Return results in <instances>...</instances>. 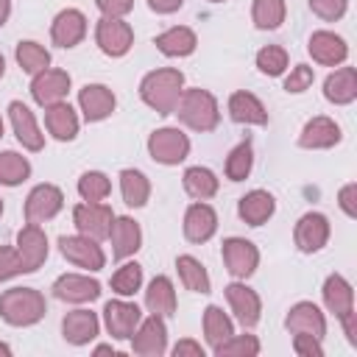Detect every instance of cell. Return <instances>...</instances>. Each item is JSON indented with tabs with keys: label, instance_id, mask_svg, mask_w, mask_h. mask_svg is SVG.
<instances>
[{
	"label": "cell",
	"instance_id": "obj_22",
	"mask_svg": "<svg viewBox=\"0 0 357 357\" xmlns=\"http://www.w3.org/2000/svg\"><path fill=\"white\" fill-rule=\"evenodd\" d=\"M340 142V126L332 120V117H312L304 123L301 128V137H298V145L301 148H312V151H321V148H332Z\"/></svg>",
	"mask_w": 357,
	"mask_h": 357
},
{
	"label": "cell",
	"instance_id": "obj_13",
	"mask_svg": "<svg viewBox=\"0 0 357 357\" xmlns=\"http://www.w3.org/2000/svg\"><path fill=\"white\" fill-rule=\"evenodd\" d=\"M293 240L298 245V251L304 254H315L326 245L329 240V220L321 215V212H307L298 218L296 223V231H293Z\"/></svg>",
	"mask_w": 357,
	"mask_h": 357
},
{
	"label": "cell",
	"instance_id": "obj_25",
	"mask_svg": "<svg viewBox=\"0 0 357 357\" xmlns=\"http://www.w3.org/2000/svg\"><path fill=\"white\" fill-rule=\"evenodd\" d=\"M98 315L89 312V310H73L64 315L61 321V332H64V340L73 343V346H84L89 340H95L98 335Z\"/></svg>",
	"mask_w": 357,
	"mask_h": 357
},
{
	"label": "cell",
	"instance_id": "obj_16",
	"mask_svg": "<svg viewBox=\"0 0 357 357\" xmlns=\"http://www.w3.org/2000/svg\"><path fill=\"white\" fill-rule=\"evenodd\" d=\"M284 326L293 332V335H312V337H324L326 335V318L324 312L312 304V301H298L290 307L287 318H284Z\"/></svg>",
	"mask_w": 357,
	"mask_h": 357
},
{
	"label": "cell",
	"instance_id": "obj_50",
	"mask_svg": "<svg viewBox=\"0 0 357 357\" xmlns=\"http://www.w3.org/2000/svg\"><path fill=\"white\" fill-rule=\"evenodd\" d=\"M354 198H357V184H346V187L337 192V204H340V209H343L349 218L357 215V204H354Z\"/></svg>",
	"mask_w": 357,
	"mask_h": 357
},
{
	"label": "cell",
	"instance_id": "obj_9",
	"mask_svg": "<svg viewBox=\"0 0 357 357\" xmlns=\"http://www.w3.org/2000/svg\"><path fill=\"white\" fill-rule=\"evenodd\" d=\"M223 262L231 276L248 279L259 265V251L245 237H229V240H223Z\"/></svg>",
	"mask_w": 357,
	"mask_h": 357
},
{
	"label": "cell",
	"instance_id": "obj_15",
	"mask_svg": "<svg viewBox=\"0 0 357 357\" xmlns=\"http://www.w3.org/2000/svg\"><path fill=\"white\" fill-rule=\"evenodd\" d=\"M8 117H11L14 134H17V139H20L22 148H28V151H42L45 148V134L39 131L33 112L22 100H11L8 103Z\"/></svg>",
	"mask_w": 357,
	"mask_h": 357
},
{
	"label": "cell",
	"instance_id": "obj_37",
	"mask_svg": "<svg viewBox=\"0 0 357 357\" xmlns=\"http://www.w3.org/2000/svg\"><path fill=\"white\" fill-rule=\"evenodd\" d=\"M28 176H31V165H28V159L22 153H17V151H3L0 153V184L17 187Z\"/></svg>",
	"mask_w": 357,
	"mask_h": 357
},
{
	"label": "cell",
	"instance_id": "obj_2",
	"mask_svg": "<svg viewBox=\"0 0 357 357\" xmlns=\"http://www.w3.org/2000/svg\"><path fill=\"white\" fill-rule=\"evenodd\" d=\"M47 312L45 296L33 287H11L0 296V318L11 326H31Z\"/></svg>",
	"mask_w": 357,
	"mask_h": 357
},
{
	"label": "cell",
	"instance_id": "obj_29",
	"mask_svg": "<svg viewBox=\"0 0 357 357\" xmlns=\"http://www.w3.org/2000/svg\"><path fill=\"white\" fill-rule=\"evenodd\" d=\"M45 126L56 139L70 142L78 134V114H75V109L70 103L61 100V103H53V106L45 109Z\"/></svg>",
	"mask_w": 357,
	"mask_h": 357
},
{
	"label": "cell",
	"instance_id": "obj_36",
	"mask_svg": "<svg viewBox=\"0 0 357 357\" xmlns=\"http://www.w3.org/2000/svg\"><path fill=\"white\" fill-rule=\"evenodd\" d=\"M176 268H178L181 284H184L187 290H192V293H209V273H206V268H204L195 257L181 254V257L176 259Z\"/></svg>",
	"mask_w": 357,
	"mask_h": 357
},
{
	"label": "cell",
	"instance_id": "obj_56",
	"mask_svg": "<svg viewBox=\"0 0 357 357\" xmlns=\"http://www.w3.org/2000/svg\"><path fill=\"white\" fill-rule=\"evenodd\" d=\"M0 354H6V357H8V354H11V349H8L6 343H0Z\"/></svg>",
	"mask_w": 357,
	"mask_h": 357
},
{
	"label": "cell",
	"instance_id": "obj_12",
	"mask_svg": "<svg viewBox=\"0 0 357 357\" xmlns=\"http://www.w3.org/2000/svg\"><path fill=\"white\" fill-rule=\"evenodd\" d=\"M70 92V75L64 70H42L33 75L31 81V95L39 106H53V103H61Z\"/></svg>",
	"mask_w": 357,
	"mask_h": 357
},
{
	"label": "cell",
	"instance_id": "obj_14",
	"mask_svg": "<svg viewBox=\"0 0 357 357\" xmlns=\"http://www.w3.org/2000/svg\"><path fill=\"white\" fill-rule=\"evenodd\" d=\"M17 254L22 259L25 273H33L47 259V237L39 229V223H28L17 231Z\"/></svg>",
	"mask_w": 357,
	"mask_h": 357
},
{
	"label": "cell",
	"instance_id": "obj_34",
	"mask_svg": "<svg viewBox=\"0 0 357 357\" xmlns=\"http://www.w3.org/2000/svg\"><path fill=\"white\" fill-rule=\"evenodd\" d=\"M234 335V326H231V321H229V315L220 310V307H215V304H209L206 310H204V337H206V343L212 346V349H218L223 340H229Z\"/></svg>",
	"mask_w": 357,
	"mask_h": 357
},
{
	"label": "cell",
	"instance_id": "obj_54",
	"mask_svg": "<svg viewBox=\"0 0 357 357\" xmlns=\"http://www.w3.org/2000/svg\"><path fill=\"white\" fill-rule=\"evenodd\" d=\"M8 14H11V0H0V28L6 25Z\"/></svg>",
	"mask_w": 357,
	"mask_h": 357
},
{
	"label": "cell",
	"instance_id": "obj_18",
	"mask_svg": "<svg viewBox=\"0 0 357 357\" xmlns=\"http://www.w3.org/2000/svg\"><path fill=\"white\" fill-rule=\"evenodd\" d=\"M53 296L61 301H70V304H84V301H95L100 296V284L81 273H64L53 282Z\"/></svg>",
	"mask_w": 357,
	"mask_h": 357
},
{
	"label": "cell",
	"instance_id": "obj_35",
	"mask_svg": "<svg viewBox=\"0 0 357 357\" xmlns=\"http://www.w3.org/2000/svg\"><path fill=\"white\" fill-rule=\"evenodd\" d=\"M184 190L187 195H192L195 201H206L218 192V178L209 167H187L184 170Z\"/></svg>",
	"mask_w": 357,
	"mask_h": 357
},
{
	"label": "cell",
	"instance_id": "obj_45",
	"mask_svg": "<svg viewBox=\"0 0 357 357\" xmlns=\"http://www.w3.org/2000/svg\"><path fill=\"white\" fill-rule=\"evenodd\" d=\"M312 78H315L312 67H307V64H296V67L290 70V75L284 78V89L293 92V95H298V92H304V89L312 86Z\"/></svg>",
	"mask_w": 357,
	"mask_h": 357
},
{
	"label": "cell",
	"instance_id": "obj_48",
	"mask_svg": "<svg viewBox=\"0 0 357 357\" xmlns=\"http://www.w3.org/2000/svg\"><path fill=\"white\" fill-rule=\"evenodd\" d=\"M293 349H296V354H301V357H321V354H324L321 340L312 337V335H293Z\"/></svg>",
	"mask_w": 357,
	"mask_h": 357
},
{
	"label": "cell",
	"instance_id": "obj_4",
	"mask_svg": "<svg viewBox=\"0 0 357 357\" xmlns=\"http://www.w3.org/2000/svg\"><path fill=\"white\" fill-rule=\"evenodd\" d=\"M148 153L159 165H178L190 153V139L178 128H156L148 137Z\"/></svg>",
	"mask_w": 357,
	"mask_h": 357
},
{
	"label": "cell",
	"instance_id": "obj_41",
	"mask_svg": "<svg viewBox=\"0 0 357 357\" xmlns=\"http://www.w3.org/2000/svg\"><path fill=\"white\" fill-rule=\"evenodd\" d=\"M139 284H142V268L137 265V262H126V265H120L117 271H114V276H112V290L117 293V296H134L137 290H139Z\"/></svg>",
	"mask_w": 357,
	"mask_h": 357
},
{
	"label": "cell",
	"instance_id": "obj_19",
	"mask_svg": "<svg viewBox=\"0 0 357 357\" xmlns=\"http://www.w3.org/2000/svg\"><path fill=\"white\" fill-rule=\"evenodd\" d=\"M226 301L234 312V318L243 324V326H254L259 321V312H262V304H259V296L257 290H251L248 284H240V282H231L226 287Z\"/></svg>",
	"mask_w": 357,
	"mask_h": 357
},
{
	"label": "cell",
	"instance_id": "obj_20",
	"mask_svg": "<svg viewBox=\"0 0 357 357\" xmlns=\"http://www.w3.org/2000/svg\"><path fill=\"white\" fill-rule=\"evenodd\" d=\"M50 36L59 47H75L86 36V17L78 8H64L50 25Z\"/></svg>",
	"mask_w": 357,
	"mask_h": 357
},
{
	"label": "cell",
	"instance_id": "obj_24",
	"mask_svg": "<svg viewBox=\"0 0 357 357\" xmlns=\"http://www.w3.org/2000/svg\"><path fill=\"white\" fill-rule=\"evenodd\" d=\"M109 237H112V254H114V259H126V257L137 254L139 245H142L139 223L131 220V218H114Z\"/></svg>",
	"mask_w": 357,
	"mask_h": 357
},
{
	"label": "cell",
	"instance_id": "obj_39",
	"mask_svg": "<svg viewBox=\"0 0 357 357\" xmlns=\"http://www.w3.org/2000/svg\"><path fill=\"white\" fill-rule=\"evenodd\" d=\"M17 61H20V67H22L28 75H36V73H42V70L50 67V53H47L39 42L25 39V42L17 45Z\"/></svg>",
	"mask_w": 357,
	"mask_h": 357
},
{
	"label": "cell",
	"instance_id": "obj_23",
	"mask_svg": "<svg viewBox=\"0 0 357 357\" xmlns=\"http://www.w3.org/2000/svg\"><path fill=\"white\" fill-rule=\"evenodd\" d=\"M218 229V215L209 204L198 201L184 212V237L190 243H206Z\"/></svg>",
	"mask_w": 357,
	"mask_h": 357
},
{
	"label": "cell",
	"instance_id": "obj_3",
	"mask_svg": "<svg viewBox=\"0 0 357 357\" xmlns=\"http://www.w3.org/2000/svg\"><path fill=\"white\" fill-rule=\"evenodd\" d=\"M176 114L192 131H212L220 120L218 100L206 89H184L178 103H176Z\"/></svg>",
	"mask_w": 357,
	"mask_h": 357
},
{
	"label": "cell",
	"instance_id": "obj_44",
	"mask_svg": "<svg viewBox=\"0 0 357 357\" xmlns=\"http://www.w3.org/2000/svg\"><path fill=\"white\" fill-rule=\"evenodd\" d=\"M257 67H259V73H265V75H282L284 67H287V53H284V47H279V45L262 47V50L257 53Z\"/></svg>",
	"mask_w": 357,
	"mask_h": 357
},
{
	"label": "cell",
	"instance_id": "obj_53",
	"mask_svg": "<svg viewBox=\"0 0 357 357\" xmlns=\"http://www.w3.org/2000/svg\"><path fill=\"white\" fill-rule=\"evenodd\" d=\"M184 0H148V6L156 11V14H173L181 8Z\"/></svg>",
	"mask_w": 357,
	"mask_h": 357
},
{
	"label": "cell",
	"instance_id": "obj_30",
	"mask_svg": "<svg viewBox=\"0 0 357 357\" xmlns=\"http://www.w3.org/2000/svg\"><path fill=\"white\" fill-rule=\"evenodd\" d=\"M273 209H276V201H273V195L265 192V190H251V192H245V195L240 198V204H237V212H240V218H243L248 226H262V223L273 215Z\"/></svg>",
	"mask_w": 357,
	"mask_h": 357
},
{
	"label": "cell",
	"instance_id": "obj_11",
	"mask_svg": "<svg viewBox=\"0 0 357 357\" xmlns=\"http://www.w3.org/2000/svg\"><path fill=\"white\" fill-rule=\"evenodd\" d=\"M134 354H142V357H159L165 354L167 349V326L162 321V315H151L145 321H139V326L134 329Z\"/></svg>",
	"mask_w": 357,
	"mask_h": 357
},
{
	"label": "cell",
	"instance_id": "obj_42",
	"mask_svg": "<svg viewBox=\"0 0 357 357\" xmlns=\"http://www.w3.org/2000/svg\"><path fill=\"white\" fill-rule=\"evenodd\" d=\"M109 192H112V181L100 170H86L78 178V195L84 201H103Z\"/></svg>",
	"mask_w": 357,
	"mask_h": 357
},
{
	"label": "cell",
	"instance_id": "obj_31",
	"mask_svg": "<svg viewBox=\"0 0 357 357\" xmlns=\"http://www.w3.org/2000/svg\"><path fill=\"white\" fill-rule=\"evenodd\" d=\"M145 307L151 310V315H173L176 312V290L173 282L167 276H153L148 290H145Z\"/></svg>",
	"mask_w": 357,
	"mask_h": 357
},
{
	"label": "cell",
	"instance_id": "obj_6",
	"mask_svg": "<svg viewBox=\"0 0 357 357\" xmlns=\"http://www.w3.org/2000/svg\"><path fill=\"white\" fill-rule=\"evenodd\" d=\"M59 248L64 254L67 262L86 268V271H100L106 265V254L98 245V240L86 237V234H64L59 237Z\"/></svg>",
	"mask_w": 357,
	"mask_h": 357
},
{
	"label": "cell",
	"instance_id": "obj_58",
	"mask_svg": "<svg viewBox=\"0 0 357 357\" xmlns=\"http://www.w3.org/2000/svg\"><path fill=\"white\" fill-rule=\"evenodd\" d=\"M0 137H3V117H0Z\"/></svg>",
	"mask_w": 357,
	"mask_h": 357
},
{
	"label": "cell",
	"instance_id": "obj_28",
	"mask_svg": "<svg viewBox=\"0 0 357 357\" xmlns=\"http://www.w3.org/2000/svg\"><path fill=\"white\" fill-rule=\"evenodd\" d=\"M324 95L335 106H346L357 98V70L354 67H340L324 81Z\"/></svg>",
	"mask_w": 357,
	"mask_h": 357
},
{
	"label": "cell",
	"instance_id": "obj_8",
	"mask_svg": "<svg viewBox=\"0 0 357 357\" xmlns=\"http://www.w3.org/2000/svg\"><path fill=\"white\" fill-rule=\"evenodd\" d=\"M64 206V195L56 184H36L25 198V220L28 223H45L56 218Z\"/></svg>",
	"mask_w": 357,
	"mask_h": 357
},
{
	"label": "cell",
	"instance_id": "obj_38",
	"mask_svg": "<svg viewBox=\"0 0 357 357\" xmlns=\"http://www.w3.org/2000/svg\"><path fill=\"white\" fill-rule=\"evenodd\" d=\"M284 14H287V6L284 0H254V8H251V20L257 28L262 31H273L284 22Z\"/></svg>",
	"mask_w": 357,
	"mask_h": 357
},
{
	"label": "cell",
	"instance_id": "obj_26",
	"mask_svg": "<svg viewBox=\"0 0 357 357\" xmlns=\"http://www.w3.org/2000/svg\"><path fill=\"white\" fill-rule=\"evenodd\" d=\"M321 293H324V304H326V310L335 312V318H343V315L354 312V290H351V284H349L340 273L326 276Z\"/></svg>",
	"mask_w": 357,
	"mask_h": 357
},
{
	"label": "cell",
	"instance_id": "obj_21",
	"mask_svg": "<svg viewBox=\"0 0 357 357\" xmlns=\"http://www.w3.org/2000/svg\"><path fill=\"white\" fill-rule=\"evenodd\" d=\"M307 50L310 56L318 61V64H326V67H335V64H343L346 56H349V47L343 42V36L332 33V31H315L307 42Z\"/></svg>",
	"mask_w": 357,
	"mask_h": 357
},
{
	"label": "cell",
	"instance_id": "obj_51",
	"mask_svg": "<svg viewBox=\"0 0 357 357\" xmlns=\"http://www.w3.org/2000/svg\"><path fill=\"white\" fill-rule=\"evenodd\" d=\"M173 354H176V357H184V354L204 357V349H201V343H195V340H178V343L173 346Z\"/></svg>",
	"mask_w": 357,
	"mask_h": 357
},
{
	"label": "cell",
	"instance_id": "obj_5",
	"mask_svg": "<svg viewBox=\"0 0 357 357\" xmlns=\"http://www.w3.org/2000/svg\"><path fill=\"white\" fill-rule=\"evenodd\" d=\"M73 223L81 234L92 237V240H106L114 223V212L112 206L100 204V201H84L73 209Z\"/></svg>",
	"mask_w": 357,
	"mask_h": 357
},
{
	"label": "cell",
	"instance_id": "obj_43",
	"mask_svg": "<svg viewBox=\"0 0 357 357\" xmlns=\"http://www.w3.org/2000/svg\"><path fill=\"white\" fill-rule=\"evenodd\" d=\"M212 351L218 357H254V354H259V340L254 335H231Z\"/></svg>",
	"mask_w": 357,
	"mask_h": 357
},
{
	"label": "cell",
	"instance_id": "obj_17",
	"mask_svg": "<svg viewBox=\"0 0 357 357\" xmlns=\"http://www.w3.org/2000/svg\"><path fill=\"white\" fill-rule=\"evenodd\" d=\"M114 92L103 84H86L81 92H78V106L84 112V120L86 123H98V120H106L112 112H114Z\"/></svg>",
	"mask_w": 357,
	"mask_h": 357
},
{
	"label": "cell",
	"instance_id": "obj_10",
	"mask_svg": "<svg viewBox=\"0 0 357 357\" xmlns=\"http://www.w3.org/2000/svg\"><path fill=\"white\" fill-rule=\"evenodd\" d=\"M139 321H142V312L131 301L114 298V301H106V307H103V324H106L109 335L117 340H128L134 335V329L139 326Z\"/></svg>",
	"mask_w": 357,
	"mask_h": 357
},
{
	"label": "cell",
	"instance_id": "obj_32",
	"mask_svg": "<svg viewBox=\"0 0 357 357\" xmlns=\"http://www.w3.org/2000/svg\"><path fill=\"white\" fill-rule=\"evenodd\" d=\"M153 45H156L159 53H165V56H190V53L195 50L198 39H195L192 28H187V25H173V28H167L165 33H159V36L153 39Z\"/></svg>",
	"mask_w": 357,
	"mask_h": 357
},
{
	"label": "cell",
	"instance_id": "obj_57",
	"mask_svg": "<svg viewBox=\"0 0 357 357\" xmlns=\"http://www.w3.org/2000/svg\"><path fill=\"white\" fill-rule=\"evenodd\" d=\"M3 73H6V59H3V53H0V78H3Z\"/></svg>",
	"mask_w": 357,
	"mask_h": 357
},
{
	"label": "cell",
	"instance_id": "obj_55",
	"mask_svg": "<svg viewBox=\"0 0 357 357\" xmlns=\"http://www.w3.org/2000/svg\"><path fill=\"white\" fill-rule=\"evenodd\" d=\"M109 351H112V346H98V349H95V354H109ZM112 354H114V351H112Z\"/></svg>",
	"mask_w": 357,
	"mask_h": 357
},
{
	"label": "cell",
	"instance_id": "obj_49",
	"mask_svg": "<svg viewBox=\"0 0 357 357\" xmlns=\"http://www.w3.org/2000/svg\"><path fill=\"white\" fill-rule=\"evenodd\" d=\"M95 6L100 8L103 17H117V20H123V17L134 8V0H95Z\"/></svg>",
	"mask_w": 357,
	"mask_h": 357
},
{
	"label": "cell",
	"instance_id": "obj_47",
	"mask_svg": "<svg viewBox=\"0 0 357 357\" xmlns=\"http://www.w3.org/2000/svg\"><path fill=\"white\" fill-rule=\"evenodd\" d=\"M17 273H25L17 248H3V245H0V282L11 279V276H17Z\"/></svg>",
	"mask_w": 357,
	"mask_h": 357
},
{
	"label": "cell",
	"instance_id": "obj_27",
	"mask_svg": "<svg viewBox=\"0 0 357 357\" xmlns=\"http://www.w3.org/2000/svg\"><path fill=\"white\" fill-rule=\"evenodd\" d=\"M229 114L234 123H245V126H265L268 123V112H265L262 100L245 89H240L229 98Z\"/></svg>",
	"mask_w": 357,
	"mask_h": 357
},
{
	"label": "cell",
	"instance_id": "obj_60",
	"mask_svg": "<svg viewBox=\"0 0 357 357\" xmlns=\"http://www.w3.org/2000/svg\"><path fill=\"white\" fill-rule=\"evenodd\" d=\"M212 3H223V0H212Z\"/></svg>",
	"mask_w": 357,
	"mask_h": 357
},
{
	"label": "cell",
	"instance_id": "obj_1",
	"mask_svg": "<svg viewBox=\"0 0 357 357\" xmlns=\"http://www.w3.org/2000/svg\"><path fill=\"white\" fill-rule=\"evenodd\" d=\"M184 92V75L181 70H173V67H162V70H153L142 78L139 84V95L142 100L156 112V114H173L176 112V103Z\"/></svg>",
	"mask_w": 357,
	"mask_h": 357
},
{
	"label": "cell",
	"instance_id": "obj_33",
	"mask_svg": "<svg viewBox=\"0 0 357 357\" xmlns=\"http://www.w3.org/2000/svg\"><path fill=\"white\" fill-rule=\"evenodd\" d=\"M120 192H123V201L128 206H145L148 195H151V181L145 178L142 170H134V167H126L120 173Z\"/></svg>",
	"mask_w": 357,
	"mask_h": 357
},
{
	"label": "cell",
	"instance_id": "obj_7",
	"mask_svg": "<svg viewBox=\"0 0 357 357\" xmlns=\"http://www.w3.org/2000/svg\"><path fill=\"white\" fill-rule=\"evenodd\" d=\"M95 42H98V47H100L106 56L117 59V56H126V53L131 50V45H134V31H131L128 22H123V20H117V17H103V20H98Z\"/></svg>",
	"mask_w": 357,
	"mask_h": 357
},
{
	"label": "cell",
	"instance_id": "obj_52",
	"mask_svg": "<svg viewBox=\"0 0 357 357\" xmlns=\"http://www.w3.org/2000/svg\"><path fill=\"white\" fill-rule=\"evenodd\" d=\"M340 324H343V332H346L349 343H351V346H357V312L343 315V318H340Z\"/></svg>",
	"mask_w": 357,
	"mask_h": 357
},
{
	"label": "cell",
	"instance_id": "obj_59",
	"mask_svg": "<svg viewBox=\"0 0 357 357\" xmlns=\"http://www.w3.org/2000/svg\"><path fill=\"white\" fill-rule=\"evenodd\" d=\"M0 215H3V201H0Z\"/></svg>",
	"mask_w": 357,
	"mask_h": 357
},
{
	"label": "cell",
	"instance_id": "obj_46",
	"mask_svg": "<svg viewBox=\"0 0 357 357\" xmlns=\"http://www.w3.org/2000/svg\"><path fill=\"white\" fill-rule=\"evenodd\" d=\"M346 6H349V0H310L312 14H318V17L326 20V22L340 20V17L346 14Z\"/></svg>",
	"mask_w": 357,
	"mask_h": 357
},
{
	"label": "cell",
	"instance_id": "obj_40",
	"mask_svg": "<svg viewBox=\"0 0 357 357\" xmlns=\"http://www.w3.org/2000/svg\"><path fill=\"white\" fill-rule=\"evenodd\" d=\"M251 165H254V151H251V142H240L231 148V153L226 156V176L231 181H243L248 173H251Z\"/></svg>",
	"mask_w": 357,
	"mask_h": 357
}]
</instances>
